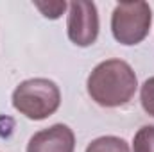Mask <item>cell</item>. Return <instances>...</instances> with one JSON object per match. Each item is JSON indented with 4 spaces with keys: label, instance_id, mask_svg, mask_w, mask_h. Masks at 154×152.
Instances as JSON below:
<instances>
[{
    "label": "cell",
    "instance_id": "6da1fadb",
    "mask_svg": "<svg viewBox=\"0 0 154 152\" xmlns=\"http://www.w3.org/2000/svg\"><path fill=\"white\" fill-rule=\"evenodd\" d=\"M136 88V74L124 59H106L99 63L86 81L88 95L100 108H122L129 104Z\"/></svg>",
    "mask_w": 154,
    "mask_h": 152
},
{
    "label": "cell",
    "instance_id": "7a4b0ae2",
    "mask_svg": "<svg viewBox=\"0 0 154 152\" xmlns=\"http://www.w3.org/2000/svg\"><path fill=\"white\" fill-rule=\"evenodd\" d=\"M13 106L29 120H45L56 113L61 106L59 86L50 79H27L13 91Z\"/></svg>",
    "mask_w": 154,
    "mask_h": 152
},
{
    "label": "cell",
    "instance_id": "3957f363",
    "mask_svg": "<svg viewBox=\"0 0 154 152\" xmlns=\"http://www.w3.org/2000/svg\"><path fill=\"white\" fill-rule=\"evenodd\" d=\"M152 11L147 2H120L111 14L113 38L125 47L138 45L149 36Z\"/></svg>",
    "mask_w": 154,
    "mask_h": 152
},
{
    "label": "cell",
    "instance_id": "277c9868",
    "mask_svg": "<svg viewBox=\"0 0 154 152\" xmlns=\"http://www.w3.org/2000/svg\"><path fill=\"white\" fill-rule=\"evenodd\" d=\"M99 11L93 2L75 0L68 4L66 32L77 47H90L99 38Z\"/></svg>",
    "mask_w": 154,
    "mask_h": 152
},
{
    "label": "cell",
    "instance_id": "5b68a950",
    "mask_svg": "<svg viewBox=\"0 0 154 152\" xmlns=\"http://www.w3.org/2000/svg\"><path fill=\"white\" fill-rule=\"evenodd\" d=\"M75 134L65 123H54L32 134L27 143V152H74Z\"/></svg>",
    "mask_w": 154,
    "mask_h": 152
},
{
    "label": "cell",
    "instance_id": "8992f818",
    "mask_svg": "<svg viewBox=\"0 0 154 152\" xmlns=\"http://www.w3.org/2000/svg\"><path fill=\"white\" fill-rule=\"evenodd\" d=\"M86 152H131V149L127 141L118 136H100L86 147Z\"/></svg>",
    "mask_w": 154,
    "mask_h": 152
},
{
    "label": "cell",
    "instance_id": "52a82bcc",
    "mask_svg": "<svg viewBox=\"0 0 154 152\" xmlns=\"http://www.w3.org/2000/svg\"><path fill=\"white\" fill-rule=\"evenodd\" d=\"M133 152H154V125H143L136 131Z\"/></svg>",
    "mask_w": 154,
    "mask_h": 152
},
{
    "label": "cell",
    "instance_id": "ba28073f",
    "mask_svg": "<svg viewBox=\"0 0 154 152\" xmlns=\"http://www.w3.org/2000/svg\"><path fill=\"white\" fill-rule=\"evenodd\" d=\"M140 102L147 114L154 116V77H149L140 88Z\"/></svg>",
    "mask_w": 154,
    "mask_h": 152
},
{
    "label": "cell",
    "instance_id": "9c48e42d",
    "mask_svg": "<svg viewBox=\"0 0 154 152\" xmlns=\"http://www.w3.org/2000/svg\"><path fill=\"white\" fill-rule=\"evenodd\" d=\"M34 7L41 11V14L45 18H50V20H57L65 9L68 7V4L63 0V2H34Z\"/></svg>",
    "mask_w": 154,
    "mask_h": 152
}]
</instances>
